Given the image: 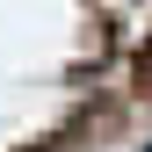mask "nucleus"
I'll list each match as a JSON object with an SVG mask.
<instances>
[{
  "instance_id": "nucleus-1",
  "label": "nucleus",
  "mask_w": 152,
  "mask_h": 152,
  "mask_svg": "<svg viewBox=\"0 0 152 152\" xmlns=\"http://www.w3.org/2000/svg\"><path fill=\"white\" fill-rule=\"evenodd\" d=\"M138 72H145V80H152V51H145V65H138Z\"/></svg>"
}]
</instances>
